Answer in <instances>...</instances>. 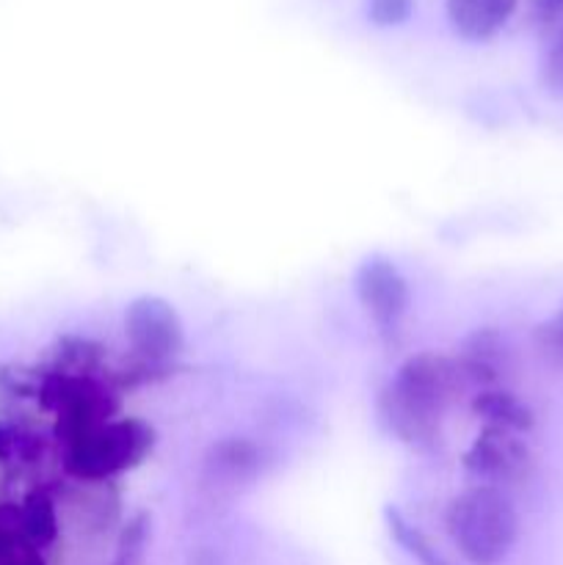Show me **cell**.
Here are the masks:
<instances>
[{"label": "cell", "instance_id": "cell-2", "mask_svg": "<svg viewBox=\"0 0 563 565\" xmlns=\"http://www.w3.org/2000/svg\"><path fill=\"white\" fill-rule=\"evenodd\" d=\"M445 530L464 561L497 565L517 546L522 522L506 491L478 483L453 497L445 511Z\"/></svg>", "mask_w": 563, "mask_h": 565}, {"label": "cell", "instance_id": "cell-18", "mask_svg": "<svg viewBox=\"0 0 563 565\" xmlns=\"http://www.w3.org/2000/svg\"><path fill=\"white\" fill-rule=\"evenodd\" d=\"M39 384H42V381H36L31 373H25V370H17L11 367V364H0V390H6L9 395L36 397Z\"/></svg>", "mask_w": 563, "mask_h": 565}, {"label": "cell", "instance_id": "cell-11", "mask_svg": "<svg viewBox=\"0 0 563 565\" xmlns=\"http://www.w3.org/2000/svg\"><path fill=\"white\" fill-rule=\"evenodd\" d=\"M22 539L31 550H44L59 539V513L55 502L44 491H31L20 505Z\"/></svg>", "mask_w": 563, "mask_h": 565}, {"label": "cell", "instance_id": "cell-10", "mask_svg": "<svg viewBox=\"0 0 563 565\" xmlns=\"http://www.w3.org/2000/svg\"><path fill=\"white\" fill-rule=\"evenodd\" d=\"M469 408H472L475 417L484 419L486 425L513 430V434H528L535 425L533 408H530L522 397L513 395L511 390H502V386L478 390L472 395Z\"/></svg>", "mask_w": 563, "mask_h": 565}, {"label": "cell", "instance_id": "cell-20", "mask_svg": "<svg viewBox=\"0 0 563 565\" xmlns=\"http://www.w3.org/2000/svg\"><path fill=\"white\" fill-rule=\"evenodd\" d=\"M530 6L541 22H555L563 17V0H530Z\"/></svg>", "mask_w": 563, "mask_h": 565}, {"label": "cell", "instance_id": "cell-8", "mask_svg": "<svg viewBox=\"0 0 563 565\" xmlns=\"http://www.w3.org/2000/svg\"><path fill=\"white\" fill-rule=\"evenodd\" d=\"M456 362L467 386L491 390V386H500V381L511 370V345L502 331L486 326V329H475L461 342Z\"/></svg>", "mask_w": 563, "mask_h": 565}, {"label": "cell", "instance_id": "cell-7", "mask_svg": "<svg viewBox=\"0 0 563 565\" xmlns=\"http://www.w3.org/2000/svg\"><path fill=\"white\" fill-rule=\"evenodd\" d=\"M530 467H533V456H530L522 434L495 428V425H486L475 436L469 450L464 452V469L475 480H484L480 486H495V489H500V483L522 480Z\"/></svg>", "mask_w": 563, "mask_h": 565}, {"label": "cell", "instance_id": "cell-6", "mask_svg": "<svg viewBox=\"0 0 563 565\" xmlns=\"http://www.w3.org/2000/svg\"><path fill=\"white\" fill-rule=\"evenodd\" d=\"M274 463L268 447L248 436H221L204 450L202 483L213 491H241L257 483Z\"/></svg>", "mask_w": 563, "mask_h": 565}, {"label": "cell", "instance_id": "cell-5", "mask_svg": "<svg viewBox=\"0 0 563 565\" xmlns=\"http://www.w3.org/2000/svg\"><path fill=\"white\" fill-rule=\"evenodd\" d=\"M353 292L368 312V318L379 326V331L390 334L406 318L412 307V287L395 263L386 254H368L353 270Z\"/></svg>", "mask_w": 563, "mask_h": 565}, {"label": "cell", "instance_id": "cell-3", "mask_svg": "<svg viewBox=\"0 0 563 565\" xmlns=\"http://www.w3.org/2000/svg\"><path fill=\"white\" fill-rule=\"evenodd\" d=\"M155 441V428L144 419H110L88 434L64 441V469L75 480L103 483L144 463Z\"/></svg>", "mask_w": 563, "mask_h": 565}, {"label": "cell", "instance_id": "cell-1", "mask_svg": "<svg viewBox=\"0 0 563 565\" xmlns=\"http://www.w3.org/2000/svg\"><path fill=\"white\" fill-rule=\"evenodd\" d=\"M467 386L458 362L436 351H419L397 367L381 390L379 419L395 439L414 450H434L442 439V419Z\"/></svg>", "mask_w": 563, "mask_h": 565}, {"label": "cell", "instance_id": "cell-4", "mask_svg": "<svg viewBox=\"0 0 563 565\" xmlns=\"http://www.w3.org/2000/svg\"><path fill=\"white\" fill-rule=\"evenodd\" d=\"M125 337L144 362L166 364L185 348V323L174 303L163 296L144 292L125 307Z\"/></svg>", "mask_w": 563, "mask_h": 565}, {"label": "cell", "instance_id": "cell-19", "mask_svg": "<svg viewBox=\"0 0 563 565\" xmlns=\"http://www.w3.org/2000/svg\"><path fill=\"white\" fill-rule=\"evenodd\" d=\"M14 456H25V436L0 423V463H9Z\"/></svg>", "mask_w": 563, "mask_h": 565}, {"label": "cell", "instance_id": "cell-14", "mask_svg": "<svg viewBox=\"0 0 563 565\" xmlns=\"http://www.w3.org/2000/svg\"><path fill=\"white\" fill-rule=\"evenodd\" d=\"M541 86L552 94V97L563 99V25L552 33L550 44L541 58Z\"/></svg>", "mask_w": 563, "mask_h": 565}, {"label": "cell", "instance_id": "cell-13", "mask_svg": "<svg viewBox=\"0 0 563 565\" xmlns=\"http://www.w3.org/2000/svg\"><path fill=\"white\" fill-rule=\"evenodd\" d=\"M149 533H152V516L147 511H138L127 519L121 527L119 541H116V555L110 565H144L149 546Z\"/></svg>", "mask_w": 563, "mask_h": 565}, {"label": "cell", "instance_id": "cell-15", "mask_svg": "<svg viewBox=\"0 0 563 565\" xmlns=\"http://www.w3.org/2000/svg\"><path fill=\"white\" fill-rule=\"evenodd\" d=\"M22 550H31V546L22 539L20 505H3L0 508V563H6Z\"/></svg>", "mask_w": 563, "mask_h": 565}, {"label": "cell", "instance_id": "cell-16", "mask_svg": "<svg viewBox=\"0 0 563 565\" xmlns=\"http://www.w3.org/2000/svg\"><path fill=\"white\" fill-rule=\"evenodd\" d=\"M414 14V0H368V20L375 28H397Z\"/></svg>", "mask_w": 563, "mask_h": 565}, {"label": "cell", "instance_id": "cell-12", "mask_svg": "<svg viewBox=\"0 0 563 565\" xmlns=\"http://www.w3.org/2000/svg\"><path fill=\"white\" fill-rule=\"evenodd\" d=\"M384 522H386V530H390L392 541H395V544L401 546L408 557H414L419 565H450L445 561V555L436 550L434 541H431L423 530L414 527V524L408 522L397 508L392 505L384 508Z\"/></svg>", "mask_w": 563, "mask_h": 565}, {"label": "cell", "instance_id": "cell-17", "mask_svg": "<svg viewBox=\"0 0 563 565\" xmlns=\"http://www.w3.org/2000/svg\"><path fill=\"white\" fill-rule=\"evenodd\" d=\"M535 345L546 353L550 359L563 364V307L552 315L550 320L535 326V334H533Z\"/></svg>", "mask_w": 563, "mask_h": 565}, {"label": "cell", "instance_id": "cell-21", "mask_svg": "<svg viewBox=\"0 0 563 565\" xmlns=\"http://www.w3.org/2000/svg\"><path fill=\"white\" fill-rule=\"evenodd\" d=\"M0 565H44V563L39 561L36 550H22V552H17L14 557H9V561L0 563Z\"/></svg>", "mask_w": 563, "mask_h": 565}, {"label": "cell", "instance_id": "cell-9", "mask_svg": "<svg viewBox=\"0 0 563 565\" xmlns=\"http://www.w3.org/2000/svg\"><path fill=\"white\" fill-rule=\"evenodd\" d=\"M517 3L519 0H445V14L456 36L486 42L508 25Z\"/></svg>", "mask_w": 563, "mask_h": 565}]
</instances>
